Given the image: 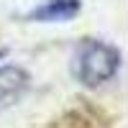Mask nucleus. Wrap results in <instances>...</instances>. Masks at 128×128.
<instances>
[{"label":"nucleus","instance_id":"2","mask_svg":"<svg viewBox=\"0 0 128 128\" xmlns=\"http://www.w3.org/2000/svg\"><path fill=\"white\" fill-rule=\"evenodd\" d=\"M26 87H28V77L20 67H3L0 69V110L8 108L13 100H18Z\"/></svg>","mask_w":128,"mask_h":128},{"label":"nucleus","instance_id":"3","mask_svg":"<svg viewBox=\"0 0 128 128\" xmlns=\"http://www.w3.org/2000/svg\"><path fill=\"white\" fill-rule=\"evenodd\" d=\"M77 10H80L77 0H51L49 5L34 10L31 18H36V20H69Z\"/></svg>","mask_w":128,"mask_h":128},{"label":"nucleus","instance_id":"1","mask_svg":"<svg viewBox=\"0 0 128 128\" xmlns=\"http://www.w3.org/2000/svg\"><path fill=\"white\" fill-rule=\"evenodd\" d=\"M120 54L108 44L90 41L80 54V80L84 84H100L118 72Z\"/></svg>","mask_w":128,"mask_h":128},{"label":"nucleus","instance_id":"4","mask_svg":"<svg viewBox=\"0 0 128 128\" xmlns=\"http://www.w3.org/2000/svg\"><path fill=\"white\" fill-rule=\"evenodd\" d=\"M0 56H3V51H0Z\"/></svg>","mask_w":128,"mask_h":128}]
</instances>
